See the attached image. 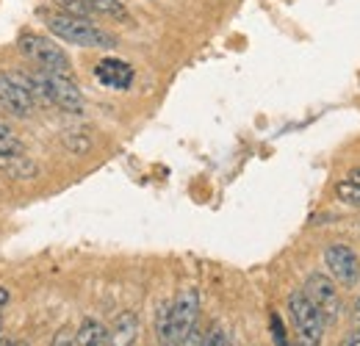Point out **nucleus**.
Masks as SVG:
<instances>
[{"label":"nucleus","instance_id":"obj_10","mask_svg":"<svg viewBox=\"0 0 360 346\" xmlns=\"http://www.w3.org/2000/svg\"><path fill=\"white\" fill-rule=\"evenodd\" d=\"M139 335V316L134 310H125L117 316L114 327L108 330V346H134Z\"/></svg>","mask_w":360,"mask_h":346},{"label":"nucleus","instance_id":"obj_14","mask_svg":"<svg viewBox=\"0 0 360 346\" xmlns=\"http://www.w3.org/2000/svg\"><path fill=\"white\" fill-rule=\"evenodd\" d=\"M335 197L344 203V205H352V208H360V186L352 183V180H338L335 183Z\"/></svg>","mask_w":360,"mask_h":346},{"label":"nucleus","instance_id":"obj_25","mask_svg":"<svg viewBox=\"0 0 360 346\" xmlns=\"http://www.w3.org/2000/svg\"><path fill=\"white\" fill-rule=\"evenodd\" d=\"M0 346H11V344H6V341H0Z\"/></svg>","mask_w":360,"mask_h":346},{"label":"nucleus","instance_id":"obj_9","mask_svg":"<svg viewBox=\"0 0 360 346\" xmlns=\"http://www.w3.org/2000/svg\"><path fill=\"white\" fill-rule=\"evenodd\" d=\"M0 105H6L14 117H28L34 111V94L14 81V75L0 72Z\"/></svg>","mask_w":360,"mask_h":346},{"label":"nucleus","instance_id":"obj_3","mask_svg":"<svg viewBox=\"0 0 360 346\" xmlns=\"http://www.w3.org/2000/svg\"><path fill=\"white\" fill-rule=\"evenodd\" d=\"M288 313H291V321H294L300 346H321L327 321H324L321 310L314 305V300L302 288L300 291H291V297H288Z\"/></svg>","mask_w":360,"mask_h":346},{"label":"nucleus","instance_id":"obj_13","mask_svg":"<svg viewBox=\"0 0 360 346\" xmlns=\"http://www.w3.org/2000/svg\"><path fill=\"white\" fill-rule=\"evenodd\" d=\"M94 14H105V17H117V20H131L128 8L122 0H86Z\"/></svg>","mask_w":360,"mask_h":346},{"label":"nucleus","instance_id":"obj_19","mask_svg":"<svg viewBox=\"0 0 360 346\" xmlns=\"http://www.w3.org/2000/svg\"><path fill=\"white\" fill-rule=\"evenodd\" d=\"M338 346H360V327H358V324H352V330H349V333L341 338V344H338Z\"/></svg>","mask_w":360,"mask_h":346},{"label":"nucleus","instance_id":"obj_26","mask_svg":"<svg viewBox=\"0 0 360 346\" xmlns=\"http://www.w3.org/2000/svg\"><path fill=\"white\" fill-rule=\"evenodd\" d=\"M285 346H297V344H285Z\"/></svg>","mask_w":360,"mask_h":346},{"label":"nucleus","instance_id":"obj_2","mask_svg":"<svg viewBox=\"0 0 360 346\" xmlns=\"http://www.w3.org/2000/svg\"><path fill=\"white\" fill-rule=\"evenodd\" d=\"M47 31L58 37L61 42L78 44V47H117V39L97 28L86 17H72V14H47Z\"/></svg>","mask_w":360,"mask_h":346},{"label":"nucleus","instance_id":"obj_22","mask_svg":"<svg viewBox=\"0 0 360 346\" xmlns=\"http://www.w3.org/2000/svg\"><path fill=\"white\" fill-rule=\"evenodd\" d=\"M6 302H8V291H6V288H0V307H3Z\"/></svg>","mask_w":360,"mask_h":346},{"label":"nucleus","instance_id":"obj_18","mask_svg":"<svg viewBox=\"0 0 360 346\" xmlns=\"http://www.w3.org/2000/svg\"><path fill=\"white\" fill-rule=\"evenodd\" d=\"M271 335H274V344L277 346L288 344V338H285V327H283V321H280L277 313H271Z\"/></svg>","mask_w":360,"mask_h":346},{"label":"nucleus","instance_id":"obj_16","mask_svg":"<svg viewBox=\"0 0 360 346\" xmlns=\"http://www.w3.org/2000/svg\"><path fill=\"white\" fill-rule=\"evenodd\" d=\"M53 3H56V6L61 8V14H72V17H86V20H89L91 14H94V11L89 8V3H86V0H53Z\"/></svg>","mask_w":360,"mask_h":346},{"label":"nucleus","instance_id":"obj_20","mask_svg":"<svg viewBox=\"0 0 360 346\" xmlns=\"http://www.w3.org/2000/svg\"><path fill=\"white\" fill-rule=\"evenodd\" d=\"M347 180H352V183H358V186H360V167H355V169H349V174H347Z\"/></svg>","mask_w":360,"mask_h":346},{"label":"nucleus","instance_id":"obj_24","mask_svg":"<svg viewBox=\"0 0 360 346\" xmlns=\"http://www.w3.org/2000/svg\"><path fill=\"white\" fill-rule=\"evenodd\" d=\"M0 333H3V316H0Z\"/></svg>","mask_w":360,"mask_h":346},{"label":"nucleus","instance_id":"obj_5","mask_svg":"<svg viewBox=\"0 0 360 346\" xmlns=\"http://www.w3.org/2000/svg\"><path fill=\"white\" fill-rule=\"evenodd\" d=\"M314 305L321 310V316H324V321L327 324H335L338 319H341V313H344V302H341V297H338V288L333 286V280L327 277V274H321V271H314V274H308V280H305V288H302Z\"/></svg>","mask_w":360,"mask_h":346},{"label":"nucleus","instance_id":"obj_1","mask_svg":"<svg viewBox=\"0 0 360 346\" xmlns=\"http://www.w3.org/2000/svg\"><path fill=\"white\" fill-rule=\"evenodd\" d=\"M14 81L28 89L34 97H42L45 103L67 111V114H81L84 111V94H81L78 84L72 81V75L37 70L31 75H14Z\"/></svg>","mask_w":360,"mask_h":346},{"label":"nucleus","instance_id":"obj_4","mask_svg":"<svg viewBox=\"0 0 360 346\" xmlns=\"http://www.w3.org/2000/svg\"><path fill=\"white\" fill-rule=\"evenodd\" d=\"M20 50L25 58H31L39 70L47 72H58V75H72V64H70V56L42 34H34V31H25L20 37Z\"/></svg>","mask_w":360,"mask_h":346},{"label":"nucleus","instance_id":"obj_6","mask_svg":"<svg viewBox=\"0 0 360 346\" xmlns=\"http://www.w3.org/2000/svg\"><path fill=\"white\" fill-rule=\"evenodd\" d=\"M197 313H200L197 288H183L178 300L172 302V346H183L188 333L197 327Z\"/></svg>","mask_w":360,"mask_h":346},{"label":"nucleus","instance_id":"obj_8","mask_svg":"<svg viewBox=\"0 0 360 346\" xmlns=\"http://www.w3.org/2000/svg\"><path fill=\"white\" fill-rule=\"evenodd\" d=\"M94 78L97 84L111 91H125V89L134 86V67L128 61H120V58H103L94 64Z\"/></svg>","mask_w":360,"mask_h":346},{"label":"nucleus","instance_id":"obj_21","mask_svg":"<svg viewBox=\"0 0 360 346\" xmlns=\"http://www.w3.org/2000/svg\"><path fill=\"white\" fill-rule=\"evenodd\" d=\"M352 324H358V327H360V297H358V302H355V313H352Z\"/></svg>","mask_w":360,"mask_h":346},{"label":"nucleus","instance_id":"obj_17","mask_svg":"<svg viewBox=\"0 0 360 346\" xmlns=\"http://www.w3.org/2000/svg\"><path fill=\"white\" fill-rule=\"evenodd\" d=\"M202 346H233V341L227 338V333L222 327H214V330L202 338Z\"/></svg>","mask_w":360,"mask_h":346},{"label":"nucleus","instance_id":"obj_7","mask_svg":"<svg viewBox=\"0 0 360 346\" xmlns=\"http://www.w3.org/2000/svg\"><path fill=\"white\" fill-rule=\"evenodd\" d=\"M324 266L327 271L347 288H352L360 277V260L347 244H330L324 250Z\"/></svg>","mask_w":360,"mask_h":346},{"label":"nucleus","instance_id":"obj_12","mask_svg":"<svg viewBox=\"0 0 360 346\" xmlns=\"http://www.w3.org/2000/svg\"><path fill=\"white\" fill-rule=\"evenodd\" d=\"M0 169L6 174H11V177H17V180H31L34 174L39 172V167L25 155H6V158L0 155Z\"/></svg>","mask_w":360,"mask_h":346},{"label":"nucleus","instance_id":"obj_15","mask_svg":"<svg viewBox=\"0 0 360 346\" xmlns=\"http://www.w3.org/2000/svg\"><path fill=\"white\" fill-rule=\"evenodd\" d=\"M25 153V147H22V141L11 133L8 128H3L0 125V155L6 158V155H22Z\"/></svg>","mask_w":360,"mask_h":346},{"label":"nucleus","instance_id":"obj_23","mask_svg":"<svg viewBox=\"0 0 360 346\" xmlns=\"http://www.w3.org/2000/svg\"><path fill=\"white\" fill-rule=\"evenodd\" d=\"M11 346H28V344H22V341H17V344H11Z\"/></svg>","mask_w":360,"mask_h":346},{"label":"nucleus","instance_id":"obj_11","mask_svg":"<svg viewBox=\"0 0 360 346\" xmlns=\"http://www.w3.org/2000/svg\"><path fill=\"white\" fill-rule=\"evenodd\" d=\"M75 346H108V330L97 319H84L78 333H75Z\"/></svg>","mask_w":360,"mask_h":346}]
</instances>
